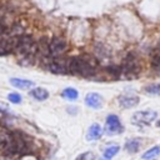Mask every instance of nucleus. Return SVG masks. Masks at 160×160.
<instances>
[{
  "mask_svg": "<svg viewBox=\"0 0 160 160\" xmlns=\"http://www.w3.org/2000/svg\"><path fill=\"white\" fill-rule=\"evenodd\" d=\"M61 95H62V98H65V99H68V100H76L79 92H78L74 88H66V89L62 90Z\"/></svg>",
  "mask_w": 160,
  "mask_h": 160,
  "instance_id": "nucleus-13",
  "label": "nucleus"
},
{
  "mask_svg": "<svg viewBox=\"0 0 160 160\" xmlns=\"http://www.w3.org/2000/svg\"><path fill=\"white\" fill-rule=\"evenodd\" d=\"M118 101H119L121 108L130 109V108H134L135 105L139 104V98L135 95H121V96H119Z\"/></svg>",
  "mask_w": 160,
  "mask_h": 160,
  "instance_id": "nucleus-8",
  "label": "nucleus"
},
{
  "mask_svg": "<svg viewBox=\"0 0 160 160\" xmlns=\"http://www.w3.org/2000/svg\"><path fill=\"white\" fill-rule=\"evenodd\" d=\"M106 71L110 75H115V76L121 75V68H120V65H109L106 68Z\"/></svg>",
  "mask_w": 160,
  "mask_h": 160,
  "instance_id": "nucleus-18",
  "label": "nucleus"
},
{
  "mask_svg": "<svg viewBox=\"0 0 160 160\" xmlns=\"http://www.w3.org/2000/svg\"><path fill=\"white\" fill-rule=\"evenodd\" d=\"M159 155H160V145H156V146L149 149L148 151H145V154L142 155V159H145V160H151V159H154V158H156V156H159Z\"/></svg>",
  "mask_w": 160,
  "mask_h": 160,
  "instance_id": "nucleus-12",
  "label": "nucleus"
},
{
  "mask_svg": "<svg viewBox=\"0 0 160 160\" xmlns=\"http://www.w3.org/2000/svg\"><path fill=\"white\" fill-rule=\"evenodd\" d=\"M98 64L99 61L96 60V58L89 54H84L81 56H72L68 61L69 74L82 76V78L92 76L95 75Z\"/></svg>",
  "mask_w": 160,
  "mask_h": 160,
  "instance_id": "nucleus-1",
  "label": "nucleus"
},
{
  "mask_svg": "<svg viewBox=\"0 0 160 160\" xmlns=\"http://www.w3.org/2000/svg\"><path fill=\"white\" fill-rule=\"evenodd\" d=\"M30 95H31V98H34L35 100H39V101L46 100L49 98V92L44 88H35V89H32L30 91Z\"/></svg>",
  "mask_w": 160,
  "mask_h": 160,
  "instance_id": "nucleus-11",
  "label": "nucleus"
},
{
  "mask_svg": "<svg viewBox=\"0 0 160 160\" xmlns=\"http://www.w3.org/2000/svg\"><path fill=\"white\" fill-rule=\"evenodd\" d=\"M120 68H121V74L122 75H132V76H136L139 74L140 69H141L138 58L132 54H129L125 58V60H124L122 65H120Z\"/></svg>",
  "mask_w": 160,
  "mask_h": 160,
  "instance_id": "nucleus-2",
  "label": "nucleus"
},
{
  "mask_svg": "<svg viewBox=\"0 0 160 160\" xmlns=\"http://www.w3.org/2000/svg\"><path fill=\"white\" fill-rule=\"evenodd\" d=\"M85 104L91 109H100L102 106V98L98 92H89L85 96Z\"/></svg>",
  "mask_w": 160,
  "mask_h": 160,
  "instance_id": "nucleus-7",
  "label": "nucleus"
},
{
  "mask_svg": "<svg viewBox=\"0 0 160 160\" xmlns=\"http://www.w3.org/2000/svg\"><path fill=\"white\" fill-rule=\"evenodd\" d=\"M8 99H9V101L12 102V104H19V102H21V96H20L18 92H10V94L8 95Z\"/></svg>",
  "mask_w": 160,
  "mask_h": 160,
  "instance_id": "nucleus-19",
  "label": "nucleus"
},
{
  "mask_svg": "<svg viewBox=\"0 0 160 160\" xmlns=\"http://www.w3.org/2000/svg\"><path fill=\"white\" fill-rule=\"evenodd\" d=\"M119 150H120L119 146H110V148H108V149L104 151V158L108 159V160H110V159H112V158L119 152Z\"/></svg>",
  "mask_w": 160,
  "mask_h": 160,
  "instance_id": "nucleus-16",
  "label": "nucleus"
},
{
  "mask_svg": "<svg viewBox=\"0 0 160 160\" xmlns=\"http://www.w3.org/2000/svg\"><path fill=\"white\" fill-rule=\"evenodd\" d=\"M68 61L69 59H65L62 56L60 58H54L49 61L48 64V69L54 72V74H60V75H64V74H69V68H68Z\"/></svg>",
  "mask_w": 160,
  "mask_h": 160,
  "instance_id": "nucleus-4",
  "label": "nucleus"
},
{
  "mask_svg": "<svg viewBox=\"0 0 160 160\" xmlns=\"http://www.w3.org/2000/svg\"><path fill=\"white\" fill-rule=\"evenodd\" d=\"M158 49H160V41H159V45H158Z\"/></svg>",
  "mask_w": 160,
  "mask_h": 160,
  "instance_id": "nucleus-23",
  "label": "nucleus"
},
{
  "mask_svg": "<svg viewBox=\"0 0 160 160\" xmlns=\"http://www.w3.org/2000/svg\"><path fill=\"white\" fill-rule=\"evenodd\" d=\"M6 32H8V28L4 22H0V39L5 38L6 36Z\"/></svg>",
  "mask_w": 160,
  "mask_h": 160,
  "instance_id": "nucleus-21",
  "label": "nucleus"
},
{
  "mask_svg": "<svg viewBox=\"0 0 160 160\" xmlns=\"http://www.w3.org/2000/svg\"><path fill=\"white\" fill-rule=\"evenodd\" d=\"M125 149H126L129 152H136V151L140 149V141H139L138 139H131V140L126 141Z\"/></svg>",
  "mask_w": 160,
  "mask_h": 160,
  "instance_id": "nucleus-14",
  "label": "nucleus"
},
{
  "mask_svg": "<svg viewBox=\"0 0 160 160\" xmlns=\"http://www.w3.org/2000/svg\"><path fill=\"white\" fill-rule=\"evenodd\" d=\"M150 61H151V66H152L154 69L160 70V49L156 48V50L151 54Z\"/></svg>",
  "mask_w": 160,
  "mask_h": 160,
  "instance_id": "nucleus-15",
  "label": "nucleus"
},
{
  "mask_svg": "<svg viewBox=\"0 0 160 160\" xmlns=\"http://www.w3.org/2000/svg\"><path fill=\"white\" fill-rule=\"evenodd\" d=\"M75 160H95V156L91 151H85L81 155H79Z\"/></svg>",
  "mask_w": 160,
  "mask_h": 160,
  "instance_id": "nucleus-20",
  "label": "nucleus"
},
{
  "mask_svg": "<svg viewBox=\"0 0 160 160\" xmlns=\"http://www.w3.org/2000/svg\"><path fill=\"white\" fill-rule=\"evenodd\" d=\"M100 160H108V159H105V158H102V159H100Z\"/></svg>",
  "mask_w": 160,
  "mask_h": 160,
  "instance_id": "nucleus-24",
  "label": "nucleus"
},
{
  "mask_svg": "<svg viewBox=\"0 0 160 160\" xmlns=\"http://www.w3.org/2000/svg\"><path fill=\"white\" fill-rule=\"evenodd\" d=\"M158 116L156 111L152 110H142V111H138L132 115L131 121L136 125H149L150 122H152Z\"/></svg>",
  "mask_w": 160,
  "mask_h": 160,
  "instance_id": "nucleus-5",
  "label": "nucleus"
},
{
  "mask_svg": "<svg viewBox=\"0 0 160 160\" xmlns=\"http://www.w3.org/2000/svg\"><path fill=\"white\" fill-rule=\"evenodd\" d=\"M10 82H11L12 86H15L16 89H20V90L30 89V88L34 85V81L25 80V79H18V78H12V79H10Z\"/></svg>",
  "mask_w": 160,
  "mask_h": 160,
  "instance_id": "nucleus-10",
  "label": "nucleus"
},
{
  "mask_svg": "<svg viewBox=\"0 0 160 160\" xmlns=\"http://www.w3.org/2000/svg\"><path fill=\"white\" fill-rule=\"evenodd\" d=\"M49 48H50L51 59H54V58H60L65 54V51L68 49V44L62 38L55 36V38L51 39V41L49 44Z\"/></svg>",
  "mask_w": 160,
  "mask_h": 160,
  "instance_id": "nucleus-3",
  "label": "nucleus"
},
{
  "mask_svg": "<svg viewBox=\"0 0 160 160\" xmlns=\"http://www.w3.org/2000/svg\"><path fill=\"white\" fill-rule=\"evenodd\" d=\"M105 130L108 134L114 135V134H119L122 131V125L119 120V118L114 114L108 115L106 118V125H105Z\"/></svg>",
  "mask_w": 160,
  "mask_h": 160,
  "instance_id": "nucleus-6",
  "label": "nucleus"
},
{
  "mask_svg": "<svg viewBox=\"0 0 160 160\" xmlns=\"http://www.w3.org/2000/svg\"><path fill=\"white\" fill-rule=\"evenodd\" d=\"M102 135V128L99 125V124H92L89 130H88V135H86V139L88 140H98L100 139Z\"/></svg>",
  "mask_w": 160,
  "mask_h": 160,
  "instance_id": "nucleus-9",
  "label": "nucleus"
},
{
  "mask_svg": "<svg viewBox=\"0 0 160 160\" xmlns=\"http://www.w3.org/2000/svg\"><path fill=\"white\" fill-rule=\"evenodd\" d=\"M158 126H159V128H160V120H159V121H158Z\"/></svg>",
  "mask_w": 160,
  "mask_h": 160,
  "instance_id": "nucleus-22",
  "label": "nucleus"
},
{
  "mask_svg": "<svg viewBox=\"0 0 160 160\" xmlns=\"http://www.w3.org/2000/svg\"><path fill=\"white\" fill-rule=\"evenodd\" d=\"M145 91L150 95H160V82L156 84H151L149 86L145 88Z\"/></svg>",
  "mask_w": 160,
  "mask_h": 160,
  "instance_id": "nucleus-17",
  "label": "nucleus"
}]
</instances>
